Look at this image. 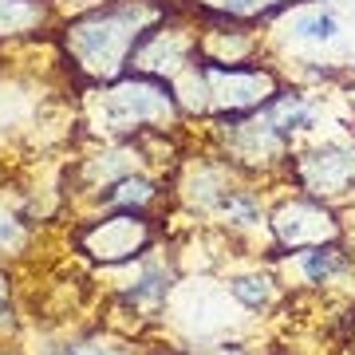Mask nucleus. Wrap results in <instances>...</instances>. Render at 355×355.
<instances>
[{
    "instance_id": "obj_1",
    "label": "nucleus",
    "mask_w": 355,
    "mask_h": 355,
    "mask_svg": "<svg viewBox=\"0 0 355 355\" xmlns=\"http://www.w3.org/2000/svg\"><path fill=\"white\" fill-rule=\"evenodd\" d=\"M174 8L178 0H95L64 16L55 28V48L79 79V91L127 76L142 36Z\"/></svg>"
},
{
    "instance_id": "obj_2",
    "label": "nucleus",
    "mask_w": 355,
    "mask_h": 355,
    "mask_svg": "<svg viewBox=\"0 0 355 355\" xmlns=\"http://www.w3.org/2000/svg\"><path fill=\"white\" fill-rule=\"evenodd\" d=\"M83 95V127L95 139H139L146 130H170L186 123L178 95L166 79L127 71V76L79 91Z\"/></svg>"
},
{
    "instance_id": "obj_3",
    "label": "nucleus",
    "mask_w": 355,
    "mask_h": 355,
    "mask_svg": "<svg viewBox=\"0 0 355 355\" xmlns=\"http://www.w3.org/2000/svg\"><path fill=\"white\" fill-rule=\"evenodd\" d=\"M154 245H158V214L103 209V214L79 217L71 229V249L103 268L130 265L142 253H150Z\"/></svg>"
},
{
    "instance_id": "obj_4",
    "label": "nucleus",
    "mask_w": 355,
    "mask_h": 355,
    "mask_svg": "<svg viewBox=\"0 0 355 355\" xmlns=\"http://www.w3.org/2000/svg\"><path fill=\"white\" fill-rule=\"evenodd\" d=\"M280 174L292 182V190L340 205L343 198L355 193V135H340V139L312 135L288 154Z\"/></svg>"
},
{
    "instance_id": "obj_5",
    "label": "nucleus",
    "mask_w": 355,
    "mask_h": 355,
    "mask_svg": "<svg viewBox=\"0 0 355 355\" xmlns=\"http://www.w3.org/2000/svg\"><path fill=\"white\" fill-rule=\"evenodd\" d=\"M205 79V123L214 119H237L257 107H265L280 91L284 76L265 60H249V64H209L198 55Z\"/></svg>"
},
{
    "instance_id": "obj_6",
    "label": "nucleus",
    "mask_w": 355,
    "mask_h": 355,
    "mask_svg": "<svg viewBox=\"0 0 355 355\" xmlns=\"http://www.w3.org/2000/svg\"><path fill=\"white\" fill-rule=\"evenodd\" d=\"M268 237H272L268 253H296V249H312V245L343 241L340 209L312 198V193L292 190L277 198L268 209Z\"/></svg>"
},
{
    "instance_id": "obj_7",
    "label": "nucleus",
    "mask_w": 355,
    "mask_h": 355,
    "mask_svg": "<svg viewBox=\"0 0 355 355\" xmlns=\"http://www.w3.org/2000/svg\"><path fill=\"white\" fill-rule=\"evenodd\" d=\"M193 60H198V16H190L178 4L166 20H158L142 36V44L135 48V60H130V71H142V76H154V79L170 83Z\"/></svg>"
},
{
    "instance_id": "obj_8",
    "label": "nucleus",
    "mask_w": 355,
    "mask_h": 355,
    "mask_svg": "<svg viewBox=\"0 0 355 355\" xmlns=\"http://www.w3.org/2000/svg\"><path fill=\"white\" fill-rule=\"evenodd\" d=\"M130 280L114 284V304L127 308L139 320H158L166 300L178 284V253H166L154 245L150 253H142L139 261H130Z\"/></svg>"
},
{
    "instance_id": "obj_9",
    "label": "nucleus",
    "mask_w": 355,
    "mask_h": 355,
    "mask_svg": "<svg viewBox=\"0 0 355 355\" xmlns=\"http://www.w3.org/2000/svg\"><path fill=\"white\" fill-rule=\"evenodd\" d=\"M268 265L296 272L304 288H328V284L355 277V249L347 241L312 245V249H296V253H268Z\"/></svg>"
},
{
    "instance_id": "obj_10",
    "label": "nucleus",
    "mask_w": 355,
    "mask_h": 355,
    "mask_svg": "<svg viewBox=\"0 0 355 355\" xmlns=\"http://www.w3.org/2000/svg\"><path fill=\"white\" fill-rule=\"evenodd\" d=\"M91 214L103 209H135V214H158V205L170 202V178L154 174V170H135L91 190L87 198H79Z\"/></svg>"
},
{
    "instance_id": "obj_11",
    "label": "nucleus",
    "mask_w": 355,
    "mask_h": 355,
    "mask_svg": "<svg viewBox=\"0 0 355 355\" xmlns=\"http://www.w3.org/2000/svg\"><path fill=\"white\" fill-rule=\"evenodd\" d=\"M60 20L55 0H0V44L55 36Z\"/></svg>"
},
{
    "instance_id": "obj_12",
    "label": "nucleus",
    "mask_w": 355,
    "mask_h": 355,
    "mask_svg": "<svg viewBox=\"0 0 355 355\" xmlns=\"http://www.w3.org/2000/svg\"><path fill=\"white\" fill-rule=\"evenodd\" d=\"M296 4L300 0H182V8L198 20H233L253 28H268Z\"/></svg>"
},
{
    "instance_id": "obj_13",
    "label": "nucleus",
    "mask_w": 355,
    "mask_h": 355,
    "mask_svg": "<svg viewBox=\"0 0 355 355\" xmlns=\"http://www.w3.org/2000/svg\"><path fill=\"white\" fill-rule=\"evenodd\" d=\"M272 24H280V32L292 40V44H336L340 40V16L331 12L328 4H296V8H288V12L280 16V20H272Z\"/></svg>"
},
{
    "instance_id": "obj_14",
    "label": "nucleus",
    "mask_w": 355,
    "mask_h": 355,
    "mask_svg": "<svg viewBox=\"0 0 355 355\" xmlns=\"http://www.w3.org/2000/svg\"><path fill=\"white\" fill-rule=\"evenodd\" d=\"M229 296L237 300L241 312H253V316H265L272 312V304L280 300V280L268 272V268H253V272H237V277L225 280Z\"/></svg>"
},
{
    "instance_id": "obj_15",
    "label": "nucleus",
    "mask_w": 355,
    "mask_h": 355,
    "mask_svg": "<svg viewBox=\"0 0 355 355\" xmlns=\"http://www.w3.org/2000/svg\"><path fill=\"white\" fill-rule=\"evenodd\" d=\"M44 355H142V347L130 336H119L111 328H87L60 343H51Z\"/></svg>"
},
{
    "instance_id": "obj_16",
    "label": "nucleus",
    "mask_w": 355,
    "mask_h": 355,
    "mask_svg": "<svg viewBox=\"0 0 355 355\" xmlns=\"http://www.w3.org/2000/svg\"><path fill=\"white\" fill-rule=\"evenodd\" d=\"M36 225L40 221H32V214H28L24 205L8 202L0 193V261L28 257V249L36 241Z\"/></svg>"
},
{
    "instance_id": "obj_17",
    "label": "nucleus",
    "mask_w": 355,
    "mask_h": 355,
    "mask_svg": "<svg viewBox=\"0 0 355 355\" xmlns=\"http://www.w3.org/2000/svg\"><path fill=\"white\" fill-rule=\"evenodd\" d=\"M16 280L12 272L0 265V343H8V336H16V328H20V316H16Z\"/></svg>"
},
{
    "instance_id": "obj_18",
    "label": "nucleus",
    "mask_w": 355,
    "mask_h": 355,
    "mask_svg": "<svg viewBox=\"0 0 355 355\" xmlns=\"http://www.w3.org/2000/svg\"><path fill=\"white\" fill-rule=\"evenodd\" d=\"M198 355H245V347L241 343H217V347H205V352H198Z\"/></svg>"
},
{
    "instance_id": "obj_19",
    "label": "nucleus",
    "mask_w": 355,
    "mask_h": 355,
    "mask_svg": "<svg viewBox=\"0 0 355 355\" xmlns=\"http://www.w3.org/2000/svg\"><path fill=\"white\" fill-rule=\"evenodd\" d=\"M142 355H198V352H190V347H170V343H158V347H150V352H142Z\"/></svg>"
},
{
    "instance_id": "obj_20",
    "label": "nucleus",
    "mask_w": 355,
    "mask_h": 355,
    "mask_svg": "<svg viewBox=\"0 0 355 355\" xmlns=\"http://www.w3.org/2000/svg\"><path fill=\"white\" fill-rule=\"evenodd\" d=\"M347 237H355V209H352V225H343V241Z\"/></svg>"
},
{
    "instance_id": "obj_21",
    "label": "nucleus",
    "mask_w": 355,
    "mask_h": 355,
    "mask_svg": "<svg viewBox=\"0 0 355 355\" xmlns=\"http://www.w3.org/2000/svg\"><path fill=\"white\" fill-rule=\"evenodd\" d=\"M300 4H328V0H300Z\"/></svg>"
},
{
    "instance_id": "obj_22",
    "label": "nucleus",
    "mask_w": 355,
    "mask_h": 355,
    "mask_svg": "<svg viewBox=\"0 0 355 355\" xmlns=\"http://www.w3.org/2000/svg\"><path fill=\"white\" fill-rule=\"evenodd\" d=\"M352 99H355V71H352Z\"/></svg>"
},
{
    "instance_id": "obj_23",
    "label": "nucleus",
    "mask_w": 355,
    "mask_h": 355,
    "mask_svg": "<svg viewBox=\"0 0 355 355\" xmlns=\"http://www.w3.org/2000/svg\"><path fill=\"white\" fill-rule=\"evenodd\" d=\"M0 355H8V347H4V343H0Z\"/></svg>"
},
{
    "instance_id": "obj_24",
    "label": "nucleus",
    "mask_w": 355,
    "mask_h": 355,
    "mask_svg": "<svg viewBox=\"0 0 355 355\" xmlns=\"http://www.w3.org/2000/svg\"><path fill=\"white\" fill-rule=\"evenodd\" d=\"M178 4H182V0H178Z\"/></svg>"
}]
</instances>
